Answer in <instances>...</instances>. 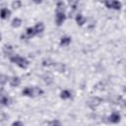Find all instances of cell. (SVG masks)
I'll return each instance as SVG.
<instances>
[{
  "instance_id": "4",
  "label": "cell",
  "mask_w": 126,
  "mask_h": 126,
  "mask_svg": "<svg viewBox=\"0 0 126 126\" xmlns=\"http://www.w3.org/2000/svg\"><path fill=\"white\" fill-rule=\"evenodd\" d=\"M66 20V16L65 13H56V17H55V23L57 26H61Z\"/></svg>"
},
{
  "instance_id": "14",
  "label": "cell",
  "mask_w": 126,
  "mask_h": 126,
  "mask_svg": "<svg viewBox=\"0 0 126 126\" xmlns=\"http://www.w3.org/2000/svg\"><path fill=\"white\" fill-rule=\"evenodd\" d=\"M76 22H77V24L79 26H83L85 24V22H86V18L82 14H78L76 16Z\"/></svg>"
},
{
  "instance_id": "19",
  "label": "cell",
  "mask_w": 126,
  "mask_h": 126,
  "mask_svg": "<svg viewBox=\"0 0 126 126\" xmlns=\"http://www.w3.org/2000/svg\"><path fill=\"white\" fill-rule=\"evenodd\" d=\"M54 68L58 71V72H64V70H65V65L64 64H62V63H54Z\"/></svg>"
},
{
  "instance_id": "23",
  "label": "cell",
  "mask_w": 126,
  "mask_h": 126,
  "mask_svg": "<svg viewBox=\"0 0 126 126\" xmlns=\"http://www.w3.org/2000/svg\"><path fill=\"white\" fill-rule=\"evenodd\" d=\"M50 126H62V124H61V122H60L59 120L55 119V120H52V121H51Z\"/></svg>"
},
{
  "instance_id": "11",
  "label": "cell",
  "mask_w": 126,
  "mask_h": 126,
  "mask_svg": "<svg viewBox=\"0 0 126 126\" xmlns=\"http://www.w3.org/2000/svg\"><path fill=\"white\" fill-rule=\"evenodd\" d=\"M42 78H43V81L45 82V84H47V85H50L53 82V76L50 73H45Z\"/></svg>"
},
{
  "instance_id": "20",
  "label": "cell",
  "mask_w": 126,
  "mask_h": 126,
  "mask_svg": "<svg viewBox=\"0 0 126 126\" xmlns=\"http://www.w3.org/2000/svg\"><path fill=\"white\" fill-rule=\"evenodd\" d=\"M8 79L9 77L7 75H4V74H0V86H3L5 85L7 82H8Z\"/></svg>"
},
{
  "instance_id": "2",
  "label": "cell",
  "mask_w": 126,
  "mask_h": 126,
  "mask_svg": "<svg viewBox=\"0 0 126 126\" xmlns=\"http://www.w3.org/2000/svg\"><path fill=\"white\" fill-rule=\"evenodd\" d=\"M101 102H102V99H101L100 97H98V96H93V97H91V98L88 99L87 105H88L89 107H91V108H95V107H97Z\"/></svg>"
},
{
  "instance_id": "24",
  "label": "cell",
  "mask_w": 126,
  "mask_h": 126,
  "mask_svg": "<svg viewBox=\"0 0 126 126\" xmlns=\"http://www.w3.org/2000/svg\"><path fill=\"white\" fill-rule=\"evenodd\" d=\"M12 126H24V124L21 121H15V122H13Z\"/></svg>"
},
{
  "instance_id": "25",
  "label": "cell",
  "mask_w": 126,
  "mask_h": 126,
  "mask_svg": "<svg viewBox=\"0 0 126 126\" xmlns=\"http://www.w3.org/2000/svg\"><path fill=\"white\" fill-rule=\"evenodd\" d=\"M1 38H2V35H1V33H0V41H1Z\"/></svg>"
},
{
  "instance_id": "12",
  "label": "cell",
  "mask_w": 126,
  "mask_h": 126,
  "mask_svg": "<svg viewBox=\"0 0 126 126\" xmlns=\"http://www.w3.org/2000/svg\"><path fill=\"white\" fill-rule=\"evenodd\" d=\"M23 94L26 95V96H34V94H33V88L28 87V88L24 89L23 90Z\"/></svg>"
},
{
  "instance_id": "15",
  "label": "cell",
  "mask_w": 126,
  "mask_h": 126,
  "mask_svg": "<svg viewBox=\"0 0 126 126\" xmlns=\"http://www.w3.org/2000/svg\"><path fill=\"white\" fill-rule=\"evenodd\" d=\"M70 42H71V37H69V36H64V37H62L61 40H60V45H62V46H67V45L70 44Z\"/></svg>"
},
{
  "instance_id": "21",
  "label": "cell",
  "mask_w": 126,
  "mask_h": 126,
  "mask_svg": "<svg viewBox=\"0 0 126 126\" xmlns=\"http://www.w3.org/2000/svg\"><path fill=\"white\" fill-rule=\"evenodd\" d=\"M42 65H43V66H47V67H49V66H53V65H54V62L51 61L50 59H45V60L42 61Z\"/></svg>"
},
{
  "instance_id": "6",
  "label": "cell",
  "mask_w": 126,
  "mask_h": 126,
  "mask_svg": "<svg viewBox=\"0 0 126 126\" xmlns=\"http://www.w3.org/2000/svg\"><path fill=\"white\" fill-rule=\"evenodd\" d=\"M20 84H21V79L18 76H14V77H12L10 79V85H11V87L17 88V87L20 86Z\"/></svg>"
},
{
  "instance_id": "7",
  "label": "cell",
  "mask_w": 126,
  "mask_h": 126,
  "mask_svg": "<svg viewBox=\"0 0 126 126\" xmlns=\"http://www.w3.org/2000/svg\"><path fill=\"white\" fill-rule=\"evenodd\" d=\"M120 118H121V116H120V114H119L118 112H113V113L109 116L108 120H109L111 123H118V122L120 121Z\"/></svg>"
},
{
  "instance_id": "17",
  "label": "cell",
  "mask_w": 126,
  "mask_h": 126,
  "mask_svg": "<svg viewBox=\"0 0 126 126\" xmlns=\"http://www.w3.org/2000/svg\"><path fill=\"white\" fill-rule=\"evenodd\" d=\"M22 24V20L20 18H14L12 21V27L13 28H19Z\"/></svg>"
},
{
  "instance_id": "22",
  "label": "cell",
  "mask_w": 126,
  "mask_h": 126,
  "mask_svg": "<svg viewBox=\"0 0 126 126\" xmlns=\"http://www.w3.org/2000/svg\"><path fill=\"white\" fill-rule=\"evenodd\" d=\"M21 6H22V2L21 1H14L12 3V8H14V9H18Z\"/></svg>"
},
{
  "instance_id": "5",
  "label": "cell",
  "mask_w": 126,
  "mask_h": 126,
  "mask_svg": "<svg viewBox=\"0 0 126 126\" xmlns=\"http://www.w3.org/2000/svg\"><path fill=\"white\" fill-rule=\"evenodd\" d=\"M0 103L2 105H8L9 104V97L3 90L0 91Z\"/></svg>"
},
{
  "instance_id": "8",
  "label": "cell",
  "mask_w": 126,
  "mask_h": 126,
  "mask_svg": "<svg viewBox=\"0 0 126 126\" xmlns=\"http://www.w3.org/2000/svg\"><path fill=\"white\" fill-rule=\"evenodd\" d=\"M10 15H11V11H10L9 9H7V8H2V9L0 10V17H1V19L6 20V19H8V18L10 17Z\"/></svg>"
},
{
  "instance_id": "3",
  "label": "cell",
  "mask_w": 126,
  "mask_h": 126,
  "mask_svg": "<svg viewBox=\"0 0 126 126\" xmlns=\"http://www.w3.org/2000/svg\"><path fill=\"white\" fill-rule=\"evenodd\" d=\"M104 4L107 8H111V9H115V10H120L121 6H122L121 2H119V1H110V2L108 1V2H105Z\"/></svg>"
},
{
  "instance_id": "9",
  "label": "cell",
  "mask_w": 126,
  "mask_h": 126,
  "mask_svg": "<svg viewBox=\"0 0 126 126\" xmlns=\"http://www.w3.org/2000/svg\"><path fill=\"white\" fill-rule=\"evenodd\" d=\"M33 30H34V32H35V34H37V33H41V32L44 31V25H43V23L40 22V23L35 24Z\"/></svg>"
},
{
  "instance_id": "1",
  "label": "cell",
  "mask_w": 126,
  "mask_h": 126,
  "mask_svg": "<svg viewBox=\"0 0 126 126\" xmlns=\"http://www.w3.org/2000/svg\"><path fill=\"white\" fill-rule=\"evenodd\" d=\"M10 60H11L13 63L17 64L19 67L23 68V69H27L28 66H29V64H30L29 61H28L26 58H24V57H22V56H20V55H18V54L11 56V57H10Z\"/></svg>"
},
{
  "instance_id": "13",
  "label": "cell",
  "mask_w": 126,
  "mask_h": 126,
  "mask_svg": "<svg viewBox=\"0 0 126 126\" xmlns=\"http://www.w3.org/2000/svg\"><path fill=\"white\" fill-rule=\"evenodd\" d=\"M65 12V4L60 1L56 5V13H64Z\"/></svg>"
},
{
  "instance_id": "16",
  "label": "cell",
  "mask_w": 126,
  "mask_h": 126,
  "mask_svg": "<svg viewBox=\"0 0 126 126\" xmlns=\"http://www.w3.org/2000/svg\"><path fill=\"white\" fill-rule=\"evenodd\" d=\"M60 97H61L62 99H68V98L71 97V93H70L69 91H67V90H64V91L61 92Z\"/></svg>"
},
{
  "instance_id": "10",
  "label": "cell",
  "mask_w": 126,
  "mask_h": 126,
  "mask_svg": "<svg viewBox=\"0 0 126 126\" xmlns=\"http://www.w3.org/2000/svg\"><path fill=\"white\" fill-rule=\"evenodd\" d=\"M3 52H4V54H5L6 56H11L12 53H13V46L10 45V44L4 45V47H3Z\"/></svg>"
},
{
  "instance_id": "18",
  "label": "cell",
  "mask_w": 126,
  "mask_h": 126,
  "mask_svg": "<svg viewBox=\"0 0 126 126\" xmlns=\"http://www.w3.org/2000/svg\"><path fill=\"white\" fill-rule=\"evenodd\" d=\"M26 34H27V36H28L29 38L33 37V36L35 35V32H34L33 28H28L27 31H26Z\"/></svg>"
}]
</instances>
